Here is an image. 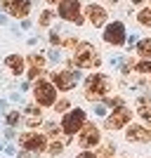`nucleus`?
I'll return each instance as SVG.
<instances>
[{"mask_svg": "<svg viewBox=\"0 0 151 158\" xmlns=\"http://www.w3.org/2000/svg\"><path fill=\"white\" fill-rule=\"evenodd\" d=\"M69 66L71 69H92V66H99L97 50L90 43H78L76 45V57L69 61Z\"/></svg>", "mask_w": 151, "mask_h": 158, "instance_id": "1", "label": "nucleus"}, {"mask_svg": "<svg viewBox=\"0 0 151 158\" xmlns=\"http://www.w3.org/2000/svg\"><path fill=\"white\" fill-rule=\"evenodd\" d=\"M33 97H36L38 106H54L57 104V87L50 80H38L33 87Z\"/></svg>", "mask_w": 151, "mask_h": 158, "instance_id": "2", "label": "nucleus"}, {"mask_svg": "<svg viewBox=\"0 0 151 158\" xmlns=\"http://www.w3.org/2000/svg\"><path fill=\"white\" fill-rule=\"evenodd\" d=\"M106 92H109V80H106V76H102V73L87 76V80H85V97L87 99L106 97Z\"/></svg>", "mask_w": 151, "mask_h": 158, "instance_id": "3", "label": "nucleus"}, {"mask_svg": "<svg viewBox=\"0 0 151 158\" xmlns=\"http://www.w3.org/2000/svg\"><path fill=\"white\" fill-rule=\"evenodd\" d=\"M59 17L71 24H83V14H80V0H61L59 2Z\"/></svg>", "mask_w": 151, "mask_h": 158, "instance_id": "4", "label": "nucleus"}, {"mask_svg": "<svg viewBox=\"0 0 151 158\" xmlns=\"http://www.w3.org/2000/svg\"><path fill=\"white\" fill-rule=\"evenodd\" d=\"M83 125H85V111H83V109H73V111H69L64 116V120H61V130H64L66 135L78 132Z\"/></svg>", "mask_w": 151, "mask_h": 158, "instance_id": "5", "label": "nucleus"}, {"mask_svg": "<svg viewBox=\"0 0 151 158\" xmlns=\"http://www.w3.org/2000/svg\"><path fill=\"white\" fill-rule=\"evenodd\" d=\"M104 43L109 45H125V24L123 21H111L109 26L104 28Z\"/></svg>", "mask_w": 151, "mask_h": 158, "instance_id": "6", "label": "nucleus"}, {"mask_svg": "<svg viewBox=\"0 0 151 158\" xmlns=\"http://www.w3.org/2000/svg\"><path fill=\"white\" fill-rule=\"evenodd\" d=\"M19 144L26 149V151H45V146H47V139L45 135H40V132H26V135H21L19 137Z\"/></svg>", "mask_w": 151, "mask_h": 158, "instance_id": "7", "label": "nucleus"}, {"mask_svg": "<svg viewBox=\"0 0 151 158\" xmlns=\"http://www.w3.org/2000/svg\"><path fill=\"white\" fill-rule=\"evenodd\" d=\"M0 5L7 14H12L17 19H24L31 12V0H0Z\"/></svg>", "mask_w": 151, "mask_h": 158, "instance_id": "8", "label": "nucleus"}, {"mask_svg": "<svg viewBox=\"0 0 151 158\" xmlns=\"http://www.w3.org/2000/svg\"><path fill=\"white\" fill-rule=\"evenodd\" d=\"M52 83L57 90H73L76 83H78V71H57L52 73Z\"/></svg>", "mask_w": 151, "mask_h": 158, "instance_id": "9", "label": "nucleus"}, {"mask_svg": "<svg viewBox=\"0 0 151 158\" xmlns=\"http://www.w3.org/2000/svg\"><path fill=\"white\" fill-rule=\"evenodd\" d=\"M128 120H130V111H128L125 106H118V109L106 118V127H109V130H118V127H125Z\"/></svg>", "mask_w": 151, "mask_h": 158, "instance_id": "10", "label": "nucleus"}, {"mask_svg": "<svg viewBox=\"0 0 151 158\" xmlns=\"http://www.w3.org/2000/svg\"><path fill=\"white\" fill-rule=\"evenodd\" d=\"M78 142H80L83 149L99 144V130L94 125H83V132H80V139H78Z\"/></svg>", "mask_w": 151, "mask_h": 158, "instance_id": "11", "label": "nucleus"}, {"mask_svg": "<svg viewBox=\"0 0 151 158\" xmlns=\"http://www.w3.org/2000/svg\"><path fill=\"white\" fill-rule=\"evenodd\" d=\"M87 19H90L92 26H104V21H106V10L104 7H99V5H87Z\"/></svg>", "mask_w": 151, "mask_h": 158, "instance_id": "12", "label": "nucleus"}, {"mask_svg": "<svg viewBox=\"0 0 151 158\" xmlns=\"http://www.w3.org/2000/svg\"><path fill=\"white\" fill-rule=\"evenodd\" d=\"M125 137L130 139V142H149L151 139V130H144V127H130V130L125 132Z\"/></svg>", "mask_w": 151, "mask_h": 158, "instance_id": "13", "label": "nucleus"}, {"mask_svg": "<svg viewBox=\"0 0 151 158\" xmlns=\"http://www.w3.org/2000/svg\"><path fill=\"white\" fill-rule=\"evenodd\" d=\"M5 66L14 73V76H21V73H24V57H19V54H10V57L5 59Z\"/></svg>", "mask_w": 151, "mask_h": 158, "instance_id": "14", "label": "nucleus"}, {"mask_svg": "<svg viewBox=\"0 0 151 158\" xmlns=\"http://www.w3.org/2000/svg\"><path fill=\"white\" fill-rule=\"evenodd\" d=\"M26 125L28 127H36V125H40L43 123V118H40V109L38 106H26Z\"/></svg>", "mask_w": 151, "mask_h": 158, "instance_id": "15", "label": "nucleus"}, {"mask_svg": "<svg viewBox=\"0 0 151 158\" xmlns=\"http://www.w3.org/2000/svg\"><path fill=\"white\" fill-rule=\"evenodd\" d=\"M137 52H139V57H149L151 59V38L139 40L137 43Z\"/></svg>", "mask_w": 151, "mask_h": 158, "instance_id": "16", "label": "nucleus"}, {"mask_svg": "<svg viewBox=\"0 0 151 158\" xmlns=\"http://www.w3.org/2000/svg\"><path fill=\"white\" fill-rule=\"evenodd\" d=\"M137 21L142 24V26H146V28H149V26H151V10H139Z\"/></svg>", "mask_w": 151, "mask_h": 158, "instance_id": "17", "label": "nucleus"}, {"mask_svg": "<svg viewBox=\"0 0 151 158\" xmlns=\"http://www.w3.org/2000/svg\"><path fill=\"white\" fill-rule=\"evenodd\" d=\"M28 61H31V69H43L45 66V57L43 54H31Z\"/></svg>", "mask_w": 151, "mask_h": 158, "instance_id": "18", "label": "nucleus"}, {"mask_svg": "<svg viewBox=\"0 0 151 158\" xmlns=\"http://www.w3.org/2000/svg\"><path fill=\"white\" fill-rule=\"evenodd\" d=\"M52 19H54V12H52V10H45V12L40 14V26H50Z\"/></svg>", "mask_w": 151, "mask_h": 158, "instance_id": "19", "label": "nucleus"}, {"mask_svg": "<svg viewBox=\"0 0 151 158\" xmlns=\"http://www.w3.org/2000/svg\"><path fill=\"white\" fill-rule=\"evenodd\" d=\"M137 71L139 73H151V59H142V61H139V64H137Z\"/></svg>", "mask_w": 151, "mask_h": 158, "instance_id": "20", "label": "nucleus"}, {"mask_svg": "<svg viewBox=\"0 0 151 158\" xmlns=\"http://www.w3.org/2000/svg\"><path fill=\"white\" fill-rule=\"evenodd\" d=\"M5 120H7V125H10V127H12V125H17V123H19V113H17V111H10Z\"/></svg>", "mask_w": 151, "mask_h": 158, "instance_id": "21", "label": "nucleus"}, {"mask_svg": "<svg viewBox=\"0 0 151 158\" xmlns=\"http://www.w3.org/2000/svg\"><path fill=\"white\" fill-rule=\"evenodd\" d=\"M61 151H64V144H61V142H54V144L50 146V153H52V156H59Z\"/></svg>", "mask_w": 151, "mask_h": 158, "instance_id": "22", "label": "nucleus"}, {"mask_svg": "<svg viewBox=\"0 0 151 158\" xmlns=\"http://www.w3.org/2000/svg\"><path fill=\"white\" fill-rule=\"evenodd\" d=\"M139 116H142L146 123H151V106H142V109H139Z\"/></svg>", "mask_w": 151, "mask_h": 158, "instance_id": "23", "label": "nucleus"}, {"mask_svg": "<svg viewBox=\"0 0 151 158\" xmlns=\"http://www.w3.org/2000/svg\"><path fill=\"white\" fill-rule=\"evenodd\" d=\"M50 43H52V45H61V38H59V33H57V31L50 33Z\"/></svg>", "mask_w": 151, "mask_h": 158, "instance_id": "24", "label": "nucleus"}, {"mask_svg": "<svg viewBox=\"0 0 151 158\" xmlns=\"http://www.w3.org/2000/svg\"><path fill=\"white\" fill-rule=\"evenodd\" d=\"M47 132H50V137H57V135H59V127L54 125V123H50V125H47Z\"/></svg>", "mask_w": 151, "mask_h": 158, "instance_id": "25", "label": "nucleus"}, {"mask_svg": "<svg viewBox=\"0 0 151 158\" xmlns=\"http://www.w3.org/2000/svg\"><path fill=\"white\" fill-rule=\"evenodd\" d=\"M38 76H43V69H31V71H28V78H38Z\"/></svg>", "mask_w": 151, "mask_h": 158, "instance_id": "26", "label": "nucleus"}, {"mask_svg": "<svg viewBox=\"0 0 151 158\" xmlns=\"http://www.w3.org/2000/svg\"><path fill=\"white\" fill-rule=\"evenodd\" d=\"M59 59H61L59 50H50V61H59Z\"/></svg>", "mask_w": 151, "mask_h": 158, "instance_id": "27", "label": "nucleus"}, {"mask_svg": "<svg viewBox=\"0 0 151 158\" xmlns=\"http://www.w3.org/2000/svg\"><path fill=\"white\" fill-rule=\"evenodd\" d=\"M57 111H66V109H69V102H66V99H61V102H57Z\"/></svg>", "mask_w": 151, "mask_h": 158, "instance_id": "28", "label": "nucleus"}, {"mask_svg": "<svg viewBox=\"0 0 151 158\" xmlns=\"http://www.w3.org/2000/svg\"><path fill=\"white\" fill-rule=\"evenodd\" d=\"M94 113H97V116H106V106L104 104H97V106H94Z\"/></svg>", "mask_w": 151, "mask_h": 158, "instance_id": "29", "label": "nucleus"}, {"mask_svg": "<svg viewBox=\"0 0 151 158\" xmlns=\"http://www.w3.org/2000/svg\"><path fill=\"white\" fill-rule=\"evenodd\" d=\"M76 158H97V156H94L92 151H83V153H78Z\"/></svg>", "mask_w": 151, "mask_h": 158, "instance_id": "30", "label": "nucleus"}, {"mask_svg": "<svg viewBox=\"0 0 151 158\" xmlns=\"http://www.w3.org/2000/svg\"><path fill=\"white\" fill-rule=\"evenodd\" d=\"M5 137H7V139L14 137V130H12V127H7V130H5Z\"/></svg>", "mask_w": 151, "mask_h": 158, "instance_id": "31", "label": "nucleus"}, {"mask_svg": "<svg viewBox=\"0 0 151 158\" xmlns=\"http://www.w3.org/2000/svg\"><path fill=\"white\" fill-rule=\"evenodd\" d=\"M5 109H7V102H2V99H0V113L5 111Z\"/></svg>", "mask_w": 151, "mask_h": 158, "instance_id": "32", "label": "nucleus"}, {"mask_svg": "<svg viewBox=\"0 0 151 158\" xmlns=\"http://www.w3.org/2000/svg\"><path fill=\"white\" fill-rule=\"evenodd\" d=\"M47 5H54V2H61V0H45Z\"/></svg>", "mask_w": 151, "mask_h": 158, "instance_id": "33", "label": "nucleus"}, {"mask_svg": "<svg viewBox=\"0 0 151 158\" xmlns=\"http://www.w3.org/2000/svg\"><path fill=\"white\" fill-rule=\"evenodd\" d=\"M132 2H135V5H142V2H144V0H132Z\"/></svg>", "mask_w": 151, "mask_h": 158, "instance_id": "34", "label": "nucleus"}, {"mask_svg": "<svg viewBox=\"0 0 151 158\" xmlns=\"http://www.w3.org/2000/svg\"><path fill=\"white\" fill-rule=\"evenodd\" d=\"M106 2H109V5H116V0H106Z\"/></svg>", "mask_w": 151, "mask_h": 158, "instance_id": "35", "label": "nucleus"}]
</instances>
